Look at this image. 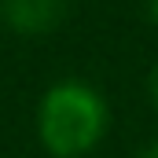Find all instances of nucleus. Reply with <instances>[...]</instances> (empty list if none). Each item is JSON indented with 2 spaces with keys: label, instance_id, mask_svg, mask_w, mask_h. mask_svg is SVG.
<instances>
[{
  "label": "nucleus",
  "instance_id": "f03ea898",
  "mask_svg": "<svg viewBox=\"0 0 158 158\" xmlns=\"http://www.w3.org/2000/svg\"><path fill=\"white\" fill-rule=\"evenodd\" d=\"M0 19L22 37H40L66 19V0H0Z\"/></svg>",
  "mask_w": 158,
  "mask_h": 158
},
{
  "label": "nucleus",
  "instance_id": "39448f33",
  "mask_svg": "<svg viewBox=\"0 0 158 158\" xmlns=\"http://www.w3.org/2000/svg\"><path fill=\"white\" fill-rule=\"evenodd\" d=\"M136 158H158V143H151V147H143Z\"/></svg>",
  "mask_w": 158,
  "mask_h": 158
},
{
  "label": "nucleus",
  "instance_id": "f257e3e1",
  "mask_svg": "<svg viewBox=\"0 0 158 158\" xmlns=\"http://www.w3.org/2000/svg\"><path fill=\"white\" fill-rule=\"evenodd\" d=\"M107 103L85 81H59L44 92L37 110V132L48 155L77 158L99 143L107 132Z\"/></svg>",
  "mask_w": 158,
  "mask_h": 158
},
{
  "label": "nucleus",
  "instance_id": "20e7f679",
  "mask_svg": "<svg viewBox=\"0 0 158 158\" xmlns=\"http://www.w3.org/2000/svg\"><path fill=\"white\" fill-rule=\"evenodd\" d=\"M147 19L158 22V0H147Z\"/></svg>",
  "mask_w": 158,
  "mask_h": 158
},
{
  "label": "nucleus",
  "instance_id": "7ed1b4c3",
  "mask_svg": "<svg viewBox=\"0 0 158 158\" xmlns=\"http://www.w3.org/2000/svg\"><path fill=\"white\" fill-rule=\"evenodd\" d=\"M147 88H151V103H155V110H158V66L151 70V85Z\"/></svg>",
  "mask_w": 158,
  "mask_h": 158
}]
</instances>
